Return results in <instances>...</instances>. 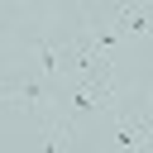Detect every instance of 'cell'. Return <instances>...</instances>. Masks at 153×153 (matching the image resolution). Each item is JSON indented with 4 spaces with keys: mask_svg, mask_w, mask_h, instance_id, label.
<instances>
[{
    "mask_svg": "<svg viewBox=\"0 0 153 153\" xmlns=\"http://www.w3.org/2000/svg\"><path fill=\"white\" fill-rule=\"evenodd\" d=\"M115 153H153V115L148 110H124L115 120Z\"/></svg>",
    "mask_w": 153,
    "mask_h": 153,
    "instance_id": "1",
    "label": "cell"
},
{
    "mask_svg": "<svg viewBox=\"0 0 153 153\" xmlns=\"http://www.w3.org/2000/svg\"><path fill=\"white\" fill-rule=\"evenodd\" d=\"M148 19H153V0H115V10H110V29L120 38H139L148 29Z\"/></svg>",
    "mask_w": 153,
    "mask_h": 153,
    "instance_id": "2",
    "label": "cell"
},
{
    "mask_svg": "<svg viewBox=\"0 0 153 153\" xmlns=\"http://www.w3.org/2000/svg\"><path fill=\"white\" fill-rule=\"evenodd\" d=\"M72 139H76L72 115H38V148L43 153H67Z\"/></svg>",
    "mask_w": 153,
    "mask_h": 153,
    "instance_id": "3",
    "label": "cell"
},
{
    "mask_svg": "<svg viewBox=\"0 0 153 153\" xmlns=\"http://www.w3.org/2000/svg\"><path fill=\"white\" fill-rule=\"evenodd\" d=\"M33 62L38 76H67V38H33Z\"/></svg>",
    "mask_w": 153,
    "mask_h": 153,
    "instance_id": "4",
    "label": "cell"
},
{
    "mask_svg": "<svg viewBox=\"0 0 153 153\" xmlns=\"http://www.w3.org/2000/svg\"><path fill=\"white\" fill-rule=\"evenodd\" d=\"M10 105H19V110H53V91L43 81H14Z\"/></svg>",
    "mask_w": 153,
    "mask_h": 153,
    "instance_id": "5",
    "label": "cell"
},
{
    "mask_svg": "<svg viewBox=\"0 0 153 153\" xmlns=\"http://www.w3.org/2000/svg\"><path fill=\"white\" fill-rule=\"evenodd\" d=\"M10 96H14V81H0V105H10Z\"/></svg>",
    "mask_w": 153,
    "mask_h": 153,
    "instance_id": "6",
    "label": "cell"
}]
</instances>
